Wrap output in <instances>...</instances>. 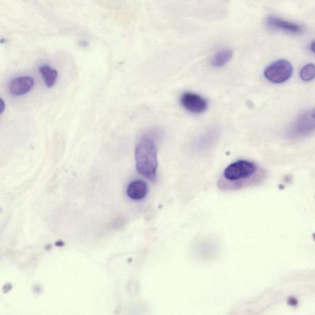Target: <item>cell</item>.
Returning <instances> with one entry per match:
<instances>
[{
  "mask_svg": "<svg viewBox=\"0 0 315 315\" xmlns=\"http://www.w3.org/2000/svg\"><path fill=\"white\" fill-rule=\"evenodd\" d=\"M293 73V67L288 60L281 59L276 61L267 67L264 71V76L269 82L280 84L286 82Z\"/></svg>",
  "mask_w": 315,
  "mask_h": 315,
  "instance_id": "cell-3",
  "label": "cell"
},
{
  "mask_svg": "<svg viewBox=\"0 0 315 315\" xmlns=\"http://www.w3.org/2000/svg\"><path fill=\"white\" fill-rule=\"evenodd\" d=\"M34 85V80L30 77L16 78L11 81L9 85L10 93L15 96H23L29 93Z\"/></svg>",
  "mask_w": 315,
  "mask_h": 315,
  "instance_id": "cell-6",
  "label": "cell"
},
{
  "mask_svg": "<svg viewBox=\"0 0 315 315\" xmlns=\"http://www.w3.org/2000/svg\"><path fill=\"white\" fill-rule=\"evenodd\" d=\"M266 24L272 29L283 30L294 34H300L303 31L302 26L275 16H270L267 19Z\"/></svg>",
  "mask_w": 315,
  "mask_h": 315,
  "instance_id": "cell-7",
  "label": "cell"
},
{
  "mask_svg": "<svg viewBox=\"0 0 315 315\" xmlns=\"http://www.w3.org/2000/svg\"><path fill=\"white\" fill-rule=\"evenodd\" d=\"M147 191L146 183L142 180H136L130 183L127 189V194L130 199L141 200L146 197Z\"/></svg>",
  "mask_w": 315,
  "mask_h": 315,
  "instance_id": "cell-8",
  "label": "cell"
},
{
  "mask_svg": "<svg viewBox=\"0 0 315 315\" xmlns=\"http://www.w3.org/2000/svg\"><path fill=\"white\" fill-rule=\"evenodd\" d=\"M310 48L311 51L315 54V41L311 44Z\"/></svg>",
  "mask_w": 315,
  "mask_h": 315,
  "instance_id": "cell-13",
  "label": "cell"
},
{
  "mask_svg": "<svg viewBox=\"0 0 315 315\" xmlns=\"http://www.w3.org/2000/svg\"><path fill=\"white\" fill-rule=\"evenodd\" d=\"M258 171L257 166L250 161H237L225 168L222 177L218 182L219 188L225 191H237L247 185Z\"/></svg>",
  "mask_w": 315,
  "mask_h": 315,
  "instance_id": "cell-1",
  "label": "cell"
},
{
  "mask_svg": "<svg viewBox=\"0 0 315 315\" xmlns=\"http://www.w3.org/2000/svg\"><path fill=\"white\" fill-rule=\"evenodd\" d=\"M5 104H4V100H3L2 99H1V114L3 113V112H4V109H5Z\"/></svg>",
  "mask_w": 315,
  "mask_h": 315,
  "instance_id": "cell-12",
  "label": "cell"
},
{
  "mask_svg": "<svg viewBox=\"0 0 315 315\" xmlns=\"http://www.w3.org/2000/svg\"><path fill=\"white\" fill-rule=\"evenodd\" d=\"M42 75L44 82L48 88H51L55 84L58 74L56 70L53 69L48 66H42L39 69Z\"/></svg>",
  "mask_w": 315,
  "mask_h": 315,
  "instance_id": "cell-10",
  "label": "cell"
},
{
  "mask_svg": "<svg viewBox=\"0 0 315 315\" xmlns=\"http://www.w3.org/2000/svg\"><path fill=\"white\" fill-rule=\"evenodd\" d=\"M300 77L303 82H308L315 78V66L309 64L303 67L300 72Z\"/></svg>",
  "mask_w": 315,
  "mask_h": 315,
  "instance_id": "cell-11",
  "label": "cell"
},
{
  "mask_svg": "<svg viewBox=\"0 0 315 315\" xmlns=\"http://www.w3.org/2000/svg\"><path fill=\"white\" fill-rule=\"evenodd\" d=\"M137 171L147 179L155 182L157 178V148L152 139L144 138L137 144L135 149Z\"/></svg>",
  "mask_w": 315,
  "mask_h": 315,
  "instance_id": "cell-2",
  "label": "cell"
},
{
  "mask_svg": "<svg viewBox=\"0 0 315 315\" xmlns=\"http://www.w3.org/2000/svg\"><path fill=\"white\" fill-rule=\"evenodd\" d=\"M183 108L190 112L199 114L207 109L208 102L202 96L192 93H185L180 97Z\"/></svg>",
  "mask_w": 315,
  "mask_h": 315,
  "instance_id": "cell-5",
  "label": "cell"
},
{
  "mask_svg": "<svg viewBox=\"0 0 315 315\" xmlns=\"http://www.w3.org/2000/svg\"><path fill=\"white\" fill-rule=\"evenodd\" d=\"M315 130V108L303 113L295 121L290 132L292 138L306 136Z\"/></svg>",
  "mask_w": 315,
  "mask_h": 315,
  "instance_id": "cell-4",
  "label": "cell"
},
{
  "mask_svg": "<svg viewBox=\"0 0 315 315\" xmlns=\"http://www.w3.org/2000/svg\"><path fill=\"white\" fill-rule=\"evenodd\" d=\"M233 57V51L229 49H224L217 52L211 58V65L214 68H222L230 62Z\"/></svg>",
  "mask_w": 315,
  "mask_h": 315,
  "instance_id": "cell-9",
  "label": "cell"
}]
</instances>
